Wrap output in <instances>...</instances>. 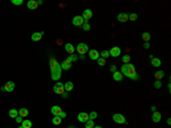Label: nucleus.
Instances as JSON below:
<instances>
[{
  "label": "nucleus",
  "instance_id": "a211bd4d",
  "mask_svg": "<svg viewBox=\"0 0 171 128\" xmlns=\"http://www.w3.org/2000/svg\"><path fill=\"white\" fill-rule=\"evenodd\" d=\"M113 79L115 80V81H122V79H123V74H122L120 71H115L113 73Z\"/></svg>",
  "mask_w": 171,
  "mask_h": 128
},
{
  "label": "nucleus",
  "instance_id": "c03bdc74",
  "mask_svg": "<svg viewBox=\"0 0 171 128\" xmlns=\"http://www.w3.org/2000/svg\"><path fill=\"white\" fill-rule=\"evenodd\" d=\"M94 128H102V127H100V126H95Z\"/></svg>",
  "mask_w": 171,
  "mask_h": 128
},
{
  "label": "nucleus",
  "instance_id": "9b49d317",
  "mask_svg": "<svg viewBox=\"0 0 171 128\" xmlns=\"http://www.w3.org/2000/svg\"><path fill=\"white\" fill-rule=\"evenodd\" d=\"M128 20H129V15L127 14V13H120V14L118 15V21H119V22L124 23Z\"/></svg>",
  "mask_w": 171,
  "mask_h": 128
},
{
  "label": "nucleus",
  "instance_id": "393cba45",
  "mask_svg": "<svg viewBox=\"0 0 171 128\" xmlns=\"http://www.w3.org/2000/svg\"><path fill=\"white\" fill-rule=\"evenodd\" d=\"M17 116H18V110H16V109L9 110V117L10 118H16Z\"/></svg>",
  "mask_w": 171,
  "mask_h": 128
},
{
  "label": "nucleus",
  "instance_id": "ea45409f",
  "mask_svg": "<svg viewBox=\"0 0 171 128\" xmlns=\"http://www.w3.org/2000/svg\"><path fill=\"white\" fill-rule=\"evenodd\" d=\"M149 47H151V45H149L148 42H144V48L145 49H148Z\"/></svg>",
  "mask_w": 171,
  "mask_h": 128
},
{
  "label": "nucleus",
  "instance_id": "4c0bfd02",
  "mask_svg": "<svg viewBox=\"0 0 171 128\" xmlns=\"http://www.w3.org/2000/svg\"><path fill=\"white\" fill-rule=\"evenodd\" d=\"M15 120H16V122H17V123H22L23 118H22V117H21V116H17V117H16V118H15Z\"/></svg>",
  "mask_w": 171,
  "mask_h": 128
},
{
  "label": "nucleus",
  "instance_id": "6e6552de",
  "mask_svg": "<svg viewBox=\"0 0 171 128\" xmlns=\"http://www.w3.org/2000/svg\"><path fill=\"white\" fill-rule=\"evenodd\" d=\"M78 120L80 121V122H87L88 120H89V113H87V112H81V113L78 114Z\"/></svg>",
  "mask_w": 171,
  "mask_h": 128
},
{
  "label": "nucleus",
  "instance_id": "f257e3e1",
  "mask_svg": "<svg viewBox=\"0 0 171 128\" xmlns=\"http://www.w3.org/2000/svg\"><path fill=\"white\" fill-rule=\"evenodd\" d=\"M120 72H121L123 76L130 78L131 80H138V79H139V76L137 74L134 64H130V63L123 64V65L121 67V71H120Z\"/></svg>",
  "mask_w": 171,
  "mask_h": 128
},
{
  "label": "nucleus",
  "instance_id": "423d86ee",
  "mask_svg": "<svg viewBox=\"0 0 171 128\" xmlns=\"http://www.w3.org/2000/svg\"><path fill=\"white\" fill-rule=\"evenodd\" d=\"M72 23L75 26H82V24L84 23V20L82 18V16H74L72 20Z\"/></svg>",
  "mask_w": 171,
  "mask_h": 128
},
{
  "label": "nucleus",
  "instance_id": "f03ea898",
  "mask_svg": "<svg viewBox=\"0 0 171 128\" xmlns=\"http://www.w3.org/2000/svg\"><path fill=\"white\" fill-rule=\"evenodd\" d=\"M50 70H51V79L52 80H54V81L60 80L61 77H62V68H61V64L55 58L50 59Z\"/></svg>",
  "mask_w": 171,
  "mask_h": 128
},
{
  "label": "nucleus",
  "instance_id": "a18cd8bd",
  "mask_svg": "<svg viewBox=\"0 0 171 128\" xmlns=\"http://www.w3.org/2000/svg\"><path fill=\"white\" fill-rule=\"evenodd\" d=\"M18 128H23V127H22V126H21V127H18Z\"/></svg>",
  "mask_w": 171,
  "mask_h": 128
},
{
  "label": "nucleus",
  "instance_id": "37998d69",
  "mask_svg": "<svg viewBox=\"0 0 171 128\" xmlns=\"http://www.w3.org/2000/svg\"><path fill=\"white\" fill-rule=\"evenodd\" d=\"M166 122H168V125H170V123H171V119H170V118H169V119H168V120H166Z\"/></svg>",
  "mask_w": 171,
  "mask_h": 128
},
{
  "label": "nucleus",
  "instance_id": "b1692460",
  "mask_svg": "<svg viewBox=\"0 0 171 128\" xmlns=\"http://www.w3.org/2000/svg\"><path fill=\"white\" fill-rule=\"evenodd\" d=\"M164 74H165V73H164L163 70H160V71L155 72V78L157 79V80H161V79L164 77Z\"/></svg>",
  "mask_w": 171,
  "mask_h": 128
},
{
  "label": "nucleus",
  "instance_id": "473e14b6",
  "mask_svg": "<svg viewBox=\"0 0 171 128\" xmlns=\"http://www.w3.org/2000/svg\"><path fill=\"white\" fill-rule=\"evenodd\" d=\"M97 112H95V111H92V112H90L89 113V119H91V120H95V119L97 118Z\"/></svg>",
  "mask_w": 171,
  "mask_h": 128
},
{
  "label": "nucleus",
  "instance_id": "6ab92c4d",
  "mask_svg": "<svg viewBox=\"0 0 171 128\" xmlns=\"http://www.w3.org/2000/svg\"><path fill=\"white\" fill-rule=\"evenodd\" d=\"M161 113L160 112H157V111H155V112H153V116H152V119H153L154 122H160L161 121Z\"/></svg>",
  "mask_w": 171,
  "mask_h": 128
},
{
  "label": "nucleus",
  "instance_id": "2f4dec72",
  "mask_svg": "<svg viewBox=\"0 0 171 128\" xmlns=\"http://www.w3.org/2000/svg\"><path fill=\"white\" fill-rule=\"evenodd\" d=\"M138 18V15L136 13H132V14H129V20L130 21H136Z\"/></svg>",
  "mask_w": 171,
  "mask_h": 128
},
{
  "label": "nucleus",
  "instance_id": "9d476101",
  "mask_svg": "<svg viewBox=\"0 0 171 128\" xmlns=\"http://www.w3.org/2000/svg\"><path fill=\"white\" fill-rule=\"evenodd\" d=\"M108 52H109V55L113 57H118L121 54V49H120L119 47H112L111 50H108Z\"/></svg>",
  "mask_w": 171,
  "mask_h": 128
},
{
  "label": "nucleus",
  "instance_id": "49530a36",
  "mask_svg": "<svg viewBox=\"0 0 171 128\" xmlns=\"http://www.w3.org/2000/svg\"><path fill=\"white\" fill-rule=\"evenodd\" d=\"M70 128H74V127H70Z\"/></svg>",
  "mask_w": 171,
  "mask_h": 128
},
{
  "label": "nucleus",
  "instance_id": "aec40b11",
  "mask_svg": "<svg viewBox=\"0 0 171 128\" xmlns=\"http://www.w3.org/2000/svg\"><path fill=\"white\" fill-rule=\"evenodd\" d=\"M73 87H74V85H73L72 81H67L64 84V89L65 91H71L73 89Z\"/></svg>",
  "mask_w": 171,
  "mask_h": 128
},
{
  "label": "nucleus",
  "instance_id": "c9c22d12",
  "mask_svg": "<svg viewBox=\"0 0 171 128\" xmlns=\"http://www.w3.org/2000/svg\"><path fill=\"white\" fill-rule=\"evenodd\" d=\"M12 4L17 5V6H21L23 4V0H12Z\"/></svg>",
  "mask_w": 171,
  "mask_h": 128
},
{
  "label": "nucleus",
  "instance_id": "bb28decb",
  "mask_svg": "<svg viewBox=\"0 0 171 128\" xmlns=\"http://www.w3.org/2000/svg\"><path fill=\"white\" fill-rule=\"evenodd\" d=\"M84 123H86V128H94L95 127V122L91 119H89L87 122H84Z\"/></svg>",
  "mask_w": 171,
  "mask_h": 128
},
{
  "label": "nucleus",
  "instance_id": "f704fd0d",
  "mask_svg": "<svg viewBox=\"0 0 171 128\" xmlns=\"http://www.w3.org/2000/svg\"><path fill=\"white\" fill-rule=\"evenodd\" d=\"M154 87H155L156 89H160L162 87V84H161V81L160 80H156L155 82H154Z\"/></svg>",
  "mask_w": 171,
  "mask_h": 128
},
{
  "label": "nucleus",
  "instance_id": "2eb2a0df",
  "mask_svg": "<svg viewBox=\"0 0 171 128\" xmlns=\"http://www.w3.org/2000/svg\"><path fill=\"white\" fill-rule=\"evenodd\" d=\"M89 57H90L91 59H94V61H97V59L99 58V53L97 52L96 49L89 50Z\"/></svg>",
  "mask_w": 171,
  "mask_h": 128
},
{
  "label": "nucleus",
  "instance_id": "dca6fc26",
  "mask_svg": "<svg viewBox=\"0 0 171 128\" xmlns=\"http://www.w3.org/2000/svg\"><path fill=\"white\" fill-rule=\"evenodd\" d=\"M64 48H65V50H66V52L69 53V54H71V55L74 54L75 48L73 47L72 44H65V45H64Z\"/></svg>",
  "mask_w": 171,
  "mask_h": 128
},
{
  "label": "nucleus",
  "instance_id": "ddd939ff",
  "mask_svg": "<svg viewBox=\"0 0 171 128\" xmlns=\"http://www.w3.org/2000/svg\"><path fill=\"white\" fill-rule=\"evenodd\" d=\"M42 36H43V32H34L31 36V39H32V41H39V40H41Z\"/></svg>",
  "mask_w": 171,
  "mask_h": 128
},
{
  "label": "nucleus",
  "instance_id": "a878e982",
  "mask_svg": "<svg viewBox=\"0 0 171 128\" xmlns=\"http://www.w3.org/2000/svg\"><path fill=\"white\" fill-rule=\"evenodd\" d=\"M61 122H62V118L58 116H54V118H52V123H54V125H60Z\"/></svg>",
  "mask_w": 171,
  "mask_h": 128
},
{
  "label": "nucleus",
  "instance_id": "79ce46f5",
  "mask_svg": "<svg viewBox=\"0 0 171 128\" xmlns=\"http://www.w3.org/2000/svg\"><path fill=\"white\" fill-rule=\"evenodd\" d=\"M151 110L153 111V112H155V111H156V108H155V106L153 105V106H152V108H151Z\"/></svg>",
  "mask_w": 171,
  "mask_h": 128
},
{
  "label": "nucleus",
  "instance_id": "7ed1b4c3",
  "mask_svg": "<svg viewBox=\"0 0 171 128\" xmlns=\"http://www.w3.org/2000/svg\"><path fill=\"white\" fill-rule=\"evenodd\" d=\"M52 89H54L55 94L63 95V94H64V90H65V89H64V84H63V82H56Z\"/></svg>",
  "mask_w": 171,
  "mask_h": 128
},
{
  "label": "nucleus",
  "instance_id": "cd10ccee",
  "mask_svg": "<svg viewBox=\"0 0 171 128\" xmlns=\"http://www.w3.org/2000/svg\"><path fill=\"white\" fill-rule=\"evenodd\" d=\"M143 39H144L145 42H148V40L151 39V35H149L148 32H144L143 33Z\"/></svg>",
  "mask_w": 171,
  "mask_h": 128
},
{
  "label": "nucleus",
  "instance_id": "39448f33",
  "mask_svg": "<svg viewBox=\"0 0 171 128\" xmlns=\"http://www.w3.org/2000/svg\"><path fill=\"white\" fill-rule=\"evenodd\" d=\"M77 50L80 55H84L87 52H89V47H88L86 44H79L77 46Z\"/></svg>",
  "mask_w": 171,
  "mask_h": 128
},
{
  "label": "nucleus",
  "instance_id": "a19ab883",
  "mask_svg": "<svg viewBox=\"0 0 171 128\" xmlns=\"http://www.w3.org/2000/svg\"><path fill=\"white\" fill-rule=\"evenodd\" d=\"M60 117H61V118H62V119H63V118H65V117H66V113H65L64 111H63L62 113H61V116H60Z\"/></svg>",
  "mask_w": 171,
  "mask_h": 128
},
{
  "label": "nucleus",
  "instance_id": "f8f14e48",
  "mask_svg": "<svg viewBox=\"0 0 171 128\" xmlns=\"http://www.w3.org/2000/svg\"><path fill=\"white\" fill-rule=\"evenodd\" d=\"M62 112H63L62 108H61V106H58V105H54L51 108V113L54 114V116H58V117H60Z\"/></svg>",
  "mask_w": 171,
  "mask_h": 128
},
{
  "label": "nucleus",
  "instance_id": "1a4fd4ad",
  "mask_svg": "<svg viewBox=\"0 0 171 128\" xmlns=\"http://www.w3.org/2000/svg\"><path fill=\"white\" fill-rule=\"evenodd\" d=\"M72 65H73V63L71 61H69V59H64L63 61V63L61 64V68H62V70H70L71 68H72Z\"/></svg>",
  "mask_w": 171,
  "mask_h": 128
},
{
  "label": "nucleus",
  "instance_id": "c85d7f7f",
  "mask_svg": "<svg viewBox=\"0 0 171 128\" xmlns=\"http://www.w3.org/2000/svg\"><path fill=\"white\" fill-rule=\"evenodd\" d=\"M99 56L102 57V58H107V57L109 56V52L108 50H103V52L99 54Z\"/></svg>",
  "mask_w": 171,
  "mask_h": 128
},
{
  "label": "nucleus",
  "instance_id": "c756f323",
  "mask_svg": "<svg viewBox=\"0 0 171 128\" xmlns=\"http://www.w3.org/2000/svg\"><path fill=\"white\" fill-rule=\"evenodd\" d=\"M97 63H98V65H100V67H104L105 64H106V61H105V58L99 57V58L97 59Z\"/></svg>",
  "mask_w": 171,
  "mask_h": 128
},
{
  "label": "nucleus",
  "instance_id": "20e7f679",
  "mask_svg": "<svg viewBox=\"0 0 171 128\" xmlns=\"http://www.w3.org/2000/svg\"><path fill=\"white\" fill-rule=\"evenodd\" d=\"M113 121L114 122H117V123H127V119L124 118L123 114L121 113H115L113 114Z\"/></svg>",
  "mask_w": 171,
  "mask_h": 128
},
{
  "label": "nucleus",
  "instance_id": "4468645a",
  "mask_svg": "<svg viewBox=\"0 0 171 128\" xmlns=\"http://www.w3.org/2000/svg\"><path fill=\"white\" fill-rule=\"evenodd\" d=\"M4 88H5V90L6 91H13L14 90V88H15V84L13 81H8V82H6V85L4 86Z\"/></svg>",
  "mask_w": 171,
  "mask_h": 128
},
{
  "label": "nucleus",
  "instance_id": "7c9ffc66",
  "mask_svg": "<svg viewBox=\"0 0 171 128\" xmlns=\"http://www.w3.org/2000/svg\"><path fill=\"white\" fill-rule=\"evenodd\" d=\"M122 62H123L124 64L130 63V56H129V55H124V56L122 57Z\"/></svg>",
  "mask_w": 171,
  "mask_h": 128
},
{
  "label": "nucleus",
  "instance_id": "72a5a7b5",
  "mask_svg": "<svg viewBox=\"0 0 171 128\" xmlns=\"http://www.w3.org/2000/svg\"><path fill=\"white\" fill-rule=\"evenodd\" d=\"M82 29H83L84 31H89V30H90V25L88 24V22H84L83 24H82Z\"/></svg>",
  "mask_w": 171,
  "mask_h": 128
},
{
  "label": "nucleus",
  "instance_id": "4be33fe9",
  "mask_svg": "<svg viewBox=\"0 0 171 128\" xmlns=\"http://www.w3.org/2000/svg\"><path fill=\"white\" fill-rule=\"evenodd\" d=\"M152 65H153V67H155V68H159L160 65H161V59L153 57V58H152Z\"/></svg>",
  "mask_w": 171,
  "mask_h": 128
},
{
  "label": "nucleus",
  "instance_id": "0eeeda50",
  "mask_svg": "<svg viewBox=\"0 0 171 128\" xmlns=\"http://www.w3.org/2000/svg\"><path fill=\"white\" fill-rule=\"evenodd\" d=\"M92 17V12L91 9H84L82 13V18L84 20V22H88L90 18Z\"/></svg>",
  "mask_w": 171,
  "mask_h": 128
},
{
  "label": "nucleus",
  "instance_id": "e433bc0d",
  "mask_svg": "<svg viewBox=\"0 0 171 128\" xmlns=\"http://www.w3.org/2000/svg\"><path fill=\"white\" fill-rule=\"evenodd\" d=\"M67 59H69V61H71V62L73 63V61H77L78 57H77V56H74V55H71L70 57H67Z\"/></svg>",
  "mask_w": 171,
  "mask_h": 128
},
{
  "label": "nucleus",
  "instance_id": "f3484780",
  "mask_svg": "<svg viewBox=\"0 0 171 128\" xmlns=\"http://www.w3.org/2000/svg\"><path fill=\"white\" fill-rule=\"evenodd\" d=\"M38 1L35 0H30V1H27V8L29 9H37L38 8Z\"/></svg>",
  "mask_w": 171,
  "mask_h": 128
},
{
  "label": "nucleus",
  "instance_id": "58836bf2",
  "mask_svg": "<svg viewBox=\"0 0 171 128\" xmlns=\"http://www.w3.org/2000/svg\"><path fill=\"white\" fill-rule=\"evenodd\" d=\"M109 70H111V71L114 73V72L117 71V67H115V65H111V68H109Z\"/></svg>",
  "mask_w": 171,
  "mask_h": 128
},
{
  "label": "nucleus",
  "instance_id": "5701e85b",
  "mask_svg": "<svg viewBox=\"0 0 171 128\" xmlns=\"http://www.w3.org/2000/svg\"><path fill=\"white\" fill-rule=\"evenodd\" d=\"M22 127L23 128H31V127H32V122H31L30 120L25 119V120L22 121Z\"/></svg>",
  "mask_w": 171,
  "mask_h": 128
},
{
  "label": "nucleus",
  "instance_id": "412c9836",
  "mask_svg": "<svg viewBox=\"0 0 171 128\" xmlns=\"http://www.w3.org/2000/svg\"><path fill=\"white\" fill-rule=\"evenodd\" d=\"M18 116H21L22 118H24V117H27L29 116V110L25 108H22L18 110Z\"/></svg>",
  "mask_w": 171,
  "mask_h": 128
}]
</instances>
